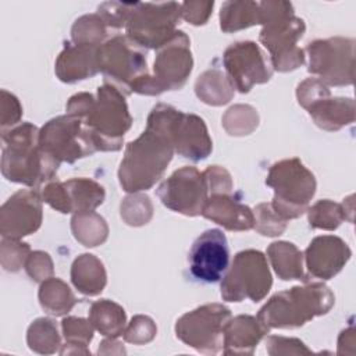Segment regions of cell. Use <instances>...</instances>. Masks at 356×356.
Masks as SVG:
<instances>
[{
	"label": "cell",
	"instance_id": "cell-1",
	"mask_svg": "<svg viewBox=\"0 0 356 356\" xmlns=\"http://www.w3.org/2000/svg\"><path fill=\"white\" fill-rule=\"evenodd\" d=\"M177 113L170 104H156L147 115L146 129L127 145L118 168L120 185L125 192L150 189L163 177L175 153L171 124Z\"/></svg>",
	"mask_w": 356,
	"mask_h": 356
},
{
	"label": "cell",
	"instance_id": "cell-2",
	"mask_svg": "<svg viewBox=\"0 0 356 356\" xmlns=\"http://www.w3.org/2000/svg\"><path fill=\"white\" fill-rule=\"evenodd\" d=\"M1 139L4 142L1 172L8 181L36 188L54 178L60 163L39 147L38 127L22 122L10 131H4Z\"/></svg>",
	"mask_w": 356,
	"mask_h": 356
},
{
	"label": "cell",
	"instance_id": "cell-3",
	"mask_svg": "<svg viewBox=\"0 0 356 356\" xmlns=\"http://www.w3.org/2000/svg\"><path fill=\"white\" fill-rule=\"evenodd\" d=\"M259 35L263 46L270 51L271 67L280 72L296 70L305 64V51L298 40L305 33V22L293 13L289 1H260Z\"/></svg>",
	"mask_w": 356,
	"mask_h": 356
},
{
	"label": "cell",
	"instance_id": "cell-4",
	"mask_svg": "<svg viewBox=\"0 0 356 356\" xmlns=\"http://www.w3.org/2000/svg\"><path fill=\"white\" fill-rule=\"evenodd\" d=\"M334 302V293L323 282L292 286L273 295L259 310L257 320L267 332L273 328H298L328 313Z\"/></svg>",
	"mask_w": 356,
	"mask_h": 356
},
{
	"label": "cell",
	"instance_id": "cell-5",
	"mask_svg": "<svg viewBox=\"0 0 356 356\" xmlns=\"http://www.w3.org/2000/svg\"><path fill=\"white\" fill-rule=\"evenodd\" d=\"M82 121L93 138L96 150H120L124 135L132 124L125 95L104 82L103 86L97 88V96Z\"/></svg>",
	"mask_w": 356,
	"mask_h": 356
},
{
	"label": "cell",
	"instance_id": "cell-6",
	"mask_svg": "<svg viewBox=\"0 0 356 356\" xmlns=\"http://www.w3.org/2000/svg\"><path fill=\"white\" fill-rule=\"evenodd\" d=\"M266 185L274 191L271 207L286 221L300 217L307 210L317 186L313 172L296 157L274 163Z\"/></svg>",
	"mask_w": 356,
	"mask_h": 356
},
{
	"label": "cell",
	"instance_id": "cell-7",
	"mask_svg": "<svg viewBox=\"0 0 356 356\" xmlns=\"http://www.w3.org/2000/svg\"><path fill=\"white\" fill-rule=\"evenodd\" d=\"M193 58L191 53V40L182 31L157 49L153 72L138 81L132 92L139 95L156 96L165 90L181 89L192 72Z\"/></svg>",
	"mask_w": 356,
	"mask_h": 356
},
{
	"label": "cell",
	"instance_id": "cell-8",
	"mask_svg": "<svg viewBox=\"0 0 356 356\" xmlns=\"http://www.w3.org/2000/svg\"><path fill=\"white\" fill-rule=\"evenodd\" d=\"M181 19V3H131L125 32L127 36L143 49H159L177 32Z\"/></svg>",
	"mask_w": 356,
	"mask_h": 356
},
{
	"label": "cell",
	"instance_id": "cell-9",
	"mask_svg": "<svg viewBox=\"0 0 356 356\" xmlns=\"http://www.w3.org/2000/svg\"><path fill=\"white\" fill-rule=\"evenodd\" d=\"M99 71L104 82L115 86L125 96L132 86L149 75L146 49L134 43L127 35H117L106 40L97 53Z\"/></svg>",
	"mask_w": 356,
	"mask_h": 356
},
{
	"label": "cell",
	"instance_id": "cell-10",
	"mask_svg": "<svg viewBox=\"0 0 356 356\" xmlns=\"http://www.w3.org/2000/svg\"><path fill=\"white\" fill-rule=\"evenodd\" d=\"M273 285L267 257L254 249L238 252L221 281V296L227 302L261 300Z\"/></svg>",
	"mask_w": 356,
	"mask_h": 356
},
{
	"label": "cell",
	"instance_id": "cell-11",
	"mask_svg": "<svg viewBox=\"0 0 356 356\" xmlns=\"http://www.w3.org/2000/svg\"><path fill=\"white\" fill-rule=\"evenodd\" d=\"M39 147L57 163H74L93 154V138L83 121L71 114L58 115L39 129Z\"/></svg>",
	"mask_w": 356,
	"mask_h": 356
},
{
	"label": "cell",
	"instance_id": "cell-12",
	"mask_svg": "<svg viewBox=\"0 0 356 356\" xmlns=\"http://www.w3.org/2000/svg\"><path fill=\"white\" fill-rule=\"evenodd\" d=\"M231 310L221 303H207L177 320L175 334L184 343L204 355H216L224 348V328Z\"/></svg>",
	"mask_w": 356,
	"mask_h": 356
},
{
	"label": "cell",
	"instance_id": "cell-13",
	"mask_svg": "<svg viewBox=\"0 0 356 356\" xmlns=\"http://www.w3.org/2000/svg\"><path fill=\"white\" fill-rule=\"evenodd\" d=\"M309 54L307 71L317 75L323 83L345 86L353 83L355 40L350 38L317 39L306 46Z\"/></svg>",
	"mask_w": 356,
	"mask_h": 356
},
{
	"label": "cell",
	"instance_id": "cell-14",
	"mask_svg": "<svg viewBox=\"0 0 356 356\" xmlns=\"http://www.w3.org/2000/svg\"><path fill=\"white\" fill-rule=\"evenodd\" d=\"M156 193L167 209L189 217L202 214L209 197L203 172L189 165L174 171L159 185Z\"/></svg>",
	"mask_w": 356,
	"mask_h": 356
},
{
	"label": "cell",
	"instance_id": "cell-15",
	"mask_svg": "<svg viewBox=\"0 0 356 356\" xmlns=\"http://www.w3.org/2000/svg\"><path fill=\"white\" fill-rule=\"evenodd\" d=\"M222 64L231 85L241 93H248L254 85L268 82L273 75L264 53L250 40L228 46L222 54Z\"/></svg>",
	"mask_w": 356,
	"mask_h": 356
},
{
	"label": "cell",
	"instance_id": "cell-16",
	"mask_svg": "<svg viewBox=\"0 0 356 356\" xmlns=\"http://www.w3.org/2000/svg\"><path fill=\"white\" fill-rule=\"evenodd\" d=\"M42 200L54 210L68 213H86L95 211L106 197L104 188L89 178H71L64 182L50 181L42 192Z\"/></svg>",
	"mask_w": 356,
	"mask_h": 356
},
{
	"label": "cell",
	"instance_id": "cell-17",
	"mask_svg": "<svg viewBox=\"0 0 356 356\" xmlns=\"http://www.w3.org/2000/svg\"><path fill=\"white\" fill-rule=\"evenodd\" d=\"M189 273L196 281L217 282L229 264V246L224 232L211 228L200 234L188 254Z\"/></svg>",
	"mask_w": 356,
	"mask_h": 356
},
{
	"label": "cell",
	"instance_id": "cell-18",
	"mask_svg": "<svg viewBox=\"0 0 356 356\" xmlns=\"http://www.w3.org/2000/svg\"><path fill=\"white\" fill-rule=\"evenodd\" d=\"M42 196L33 189H21L6 200L0 210L1 238L21 239L42 224Z\"/></svg>",
	"mask_w": 356,
	"mask_h": 356
},
{
	"label": "cell",
	"instance_id": "cell-19",
	"mask_svg": "<svg viewBox=\"0 0 356 356\" xmlns=\"http://www.w3.org/2000/svg\"><path fill=\"white\" fill-rule=\"evenodd\" d=\"M352 250L335 235L316 236L305 250V261L309 275L318 280H330L349 261Z\"/></svg>",
	"mask_w": 356,
	"mask_h": 356
},
{
	"label": "cell",
	"instance_id": "cell-20",
	"mask_svg": "<svg viewBox=\"0 0 356 356\" xmlns=\"http://www.w3.org/2000/svg\"><path fill=\"white\" fill-rule=\"evenodd\" d=\"M171 139L175 153L192 161L204 160L213 150V142L204 121L178 110L171 124Z\"/></svg>",
	"mask_w": 356,
	"mask_h": 356
},
{
	"label": "cell",
	"instance_id": "cell-21",
	"mask_svg": "<svg viewBox=\"0 0 356 356\" xmlns=\"http://www.w3.org/2000/svg\"><path fill=\"white\" fill-rule=\"evenodd\" d=\"M100 46L68 42L56 60V75L61 82L74 83L99 72L97 53Z\"/></svg>",
	"mask_w": 356,
	"mask_h": 356
},
{
	"label": "cell",
	"instance_id": "cell-22",
	"mask_svg": "<svg viewBox=\"0 0 356 356\" xmlns=\"http://www.w3.org/2000/svg\"><path fill=\"white\" fill-rule=\"evenodd\" d=\"M202 216L228 231H248L254 225V216L250 207L229 193L210 195L204 202Z\"/></svg>",
	"mask_w": 356,
	"mask_h": 356
},
{
	"label": "cell",
	"instance_id": "cell-23",
	"mask_svg": "<svg viewBox=\"0 0 356 356\" xmlns=\"http://www.w3.org/2000/svg\"><path fill=\"white\" fill-rule=\"evenodd\" d=\"M267 331L257 317L241 314L229 318L224 328V353L252 355Z\"/></svg>",
	"mask_w": 356,
	"mask_h": 356
},
{
	"label": "cell",
	"instance_id": "cell-24",
	"mask_svg": "<svg viewBox=\"0 0 356 356\" xmlns=\"http://www.w3.org/2000/svg\"><path fill=\"white\" fill-rule=\"evenodd\" d=\"M314 124L325 131H338L355 121V102L350 97L318 99L306 108Z\"/></svg>",
	"mask_w": 356,
	"mask_h": 356
},
{
	"label": "cell",
	"instance_id": "cell-25",
	"mask_svg": "<svg viewBox=\"0 0 356 356\" xmlns=\"http://www.w3.org/2000/svg\"><path fill=\"white\" fill-rule=\"evenodd\" d=\"M71 281L83 295H99L107 282V274L103 263L90 253L78 256L71 266Z\"/></svg>",
	"mask_w": 356,
	"mask_h": 356
},
{
	"label": "cell",
	"instance_id": "cell-26",
	"mask_svg": "<svg viewBox=\"0 0 356 356\" xmlns=\"http://www.w3.org/2000/svg\"><path fill=\"white\" fill-rule=\"evenodd\" d=\"M267 259L281 280H307L303 271V253L292 242L277 241L270 243Z\"/></svg>",
	"mask_w": 356,
	"mask_h": 356
},
{
	"label": "cell",
	"instance_id": "cell-27",
	"mask_svg": "<svg viewBox=\"0 0 356 356\" xmlns=\"http://www.w3.org/2000/svg\"><path fill=\"white\" fill-rule=\"evenodd\" d=\"M89 321L106 338H118L125 330V310L108 299L96 300L89 309Z\"/></svg>",
	"mask_w": 356,
	"mask_h": 356
},
{
	"label": "cell",
	"instance_id": "cell-28",
	"mask_svg": "<svg viewBox=\"0 0 356 356\" xmlns=\"http://www.w3.org/2000/svg\"><path fill=\"white\" fill-rule=\"evenodd\" d=\"M195 92L203 103L222 106L234 97L235 89L221 70L210 68L196 79Z\"/></svg>",
	"mask_w": 356,
	"mask_h": 356
},
{
	"label": "cell",
	"instance_id": "cell-29",
	"mask_svg": "<svg viewBox=\"0 0 356 356\" xmlns=\"http://www.w3.org/2000/svg\"><path fill=\"white\" fill-rule=\"evenodd\" d=\"M39 303L42 309L53 316L67 314L76 303L70 286L57 277H50L40 284Z\"/></svg>",
	"mask_w": 356,
	"mask_h": 356
},
{
	"label": "cell",
	"instance_id": "cell-30",
	"mask_svg": "<svg viewBox=\"0 0 356 356\" xmlns=\"http://www.w3.org/2000/svg\"><path fill=\"white\" fill-rule=\"evenodd\" d=\"M260 24L257 1H225L220 10V28L222 32H236Z\"/></svg>",
	"mask_w": 356,
	"mask_h": 356
},
{
	"label": "cell",
	"instance_id": "cell-31",
	"mask_svg": "<svg viewBox=\"0 0 356 356\" xmlns=\"http://www.w3.org/2000/svg\"><path fill=\"white\" fill-rule=\"evenodd\" d=\"M71 229L75 239L88 248L102 245L108 235L106 220L95 211L74 214L71 218Z\"/></svg>",
	"mask_w": 356,
	"mask_h": 356
},
{
	"label": "cell",
	"instance_id": "cell-32",
	"mask_svg": "<svg viewBox=\"0 0 356 356\" xmlns=\"http://www.w3.org/2000/svg\"><path fill=\"white\" fill-rule=\"evenodd\" d=\"M26 341L31 350L42 355L56 353L61 346V338L56 323L46 317H40L29 325Z\"/></svg>",
	"mask_w": 356,
	"mask_h": 356
},
{
	"label": "cell",
	"instance_id": "cell-33",
	"mask_svg": "<svg viewBox=\"0 0 356 356\" xmlns=\"http://www.w3.org/2000/svg\"><path fill=\"white\" fill-rule=\"evenodd\" d=\"M346 213H349L350 217L353 216V210H348L345 202L339 204L330 199H324L318 200L307 210V218L312 228L332 231L346 220Z\"/></svg>",
	"mask_w": 356,
	"mask_h": 356
},
{
	"label": "cell",
	"instance_id": "cell-34",
	"mask_svg": "<svg viewBox=\"0 0 356 356\" xmlns=\"http://www.w3.org/2000/svg\"><path fill=\"white\" fill-rule=\"evenodd\" d=\"M61 328L65 339V345L60 349V353L64 350L74 348L71 353H85L89 355V349L86 346L93 338V325L89 318L82 317H65L61 321Z\"/></svg>",
	"mask_w": 356,
	"mask_h": 356
},
{
	"label": "cell",
	"instance_id": "cell-35",
	"mask_svg": "<svg viewBox=\"0 0 356 356\" xmlns=\"http://www.w3.org/2000/svg\"><path fill=\"white\" fill-rule=\"evenodd\" d=\"M108 26L103 18L96 14H86L79 17L71 28V39L74 43L102 46L107 38Z\"/></svg>",
	"mask_w": 356,
	"mask_h": 356
},
{
	"label": "cell",
	"instance_id": "cell-36",
	"mask_svg": "<svg viewBox=\"0 0 356 356\" xmlns=\"http://www.w3.org/2000/svg\"><path fill=\"white\" fill-rule=\"evenodd\" d=\"M222 127L232 136L252 134L259 125L257 111L249 104H235L222 115Z\"/></svg>",
	"mask_w": 356,
	"mask_h": 356
},
{
	"label": "cell",
	"instance_id": "cell-37",
	"mask_svg": "<svg viewBox=\"0 0 356 356\" xmlns=\"http://www.w3.org/2000/svg\"><path fill=\"white\" fill-rule=\"evenodd\" d=\"M153 214V206L146 195L132 193L121 203V217L128 225L139 227L147 224Z\"/></svg>",
	"mask_w": 356,
	"mask_h": 356
},
{
	"label": "cell",
	"instance_id": "cell-38",
	"mask_svg": "<svg viewBox=\"0 0 356 356\" xmlns=\"http://www.w3.org/2000/svg\"><path fill=\"white\" fill-rule=\"evenodd\" d=\"M253 216H254L253 228L261 235L278 236L286 228V220H284L281 216H278L274 211V209L271 207V203L257 204L253 211Z\"/></svg>",
	"mask_w": 356,
	"mask_h": 356
},
{
	"label": "cell",
	"instance_id": "cell-39",
	"mask_svg": "<svg viewBox=\"0 0 356 356\" xmlns=\"http://www.w3.org/2000/svg\"><path fill=\"white\" fill-rule=\"evenodd\" d=\"M31 254V248L28 243L21 242L19 239H10L3 238L0 246V256H1V266L6 271H18L28 256Z\"/></svg>",
	"mask_w": 356,
	"mask_h": 356
},
{
	"label": "cell",
	"instance_id": "cell-40",
	"mask_svg": "<svg viewBox=\"0 0 356 356\" xmlns=\"http://www.w3.org/2000/svg\"><path fill=\"white\" fill-rule=\"evenodd\" d=\"M156 332H157V327L154 321L147 316L138 314L132 317L131 323L125 327L122 337L129 343L143 345L150 342L156 337Z\"/></svg>",
	"mask_w": 356,
	"mask_h": 356
},
{
	"label": "cell",
	"instance_id": "cell-41",
	"mask_svg": "<svg viewBox=\"0 0 356 356\" xmlns=\"http://www.w3.org/2000/svg\"><path fill=\"white\" fill-rule=\"evenodd\" d=\"M24 267L28 275L38 282H43L44 280L53 277V261L46 252H31Z\"/></svg>",
	"mask_w": 356,
	"mask_h": 356
},
{
	"label": "cell",
	"instance_id": "cell-42",
	"mask_svg": "<svg viewBox=\"0 0 356 356\" xmlns=\"http://www.w3.org/2000/svg\"><path fill=\"white\" fill-rule=\"evenodd\" d=\"M328 95H331L330 89L327 88L325 83H323L317 78L305 79L302 83L298 85V89H296L298 102L305 108H307L312 103H314L318 99L328 96Z\"/></svg>",
	"mask_w": 356,
	"mask_h": 356
},
{
	"label": "cell",
	"instance_id": "cell-43",
	"mask_svg": "<svg viewBox=\"0 0 356 356\" xmlns=\"http://www.w3.org/2000/svg\"><path fill=\"white\" fill-rule=\"evenodd\" d=\"M266 349L268 355H302L310 353V349L296 338H285L271 335L266 339Z\"/></svg>",
	"mask_w": 356,
	"mask_h": 356
},
{
	"label": "cell",
	"instance_id": "cell-44",
	"mask_svg": "<svg viewBox=\"0 0 356 356\" xmlns=\"http://www.w3.org/2000/svg\"><path fill=\"white\" fill-rule=\"evenodd\" d=\"M209 196L216 193H231L232 191V179L229 172L220 167V165H211L203 171Z\"/></svg>",
	"mask_w": 356,
	"mask_h": 356
},
{
	"label": "cell",
	"instance_id": "cell-45",
	"mask_svg": "<svg viewBox=\"0 0 356 356\" xmlns=\"http://www.w3.org/2000/svg\"><path fill=\"white\" fill-rule=\"evenodd\" d=\"M214 1H185L181 3V18L192 25H204L211 15Z\"/></svg>",
	"mask_w": 356,
	"mask_h": 356
},
{
	"label": "cell",
	"instance_id": "cell-46",
	"mask_svg": "<svg viewBox=\"0 0 356 356\" xmlns=\"http://www.w3.org/2000/svg\"><path fill=\"white\" fill-rule=\"evenodd\" d=\"M0 118H1V131L4 132L7 127H13L21 120L22 107L19 100L10 92L1 90V102H0Z\"/></svg>",
	"mask_w": 356,
	"mask_h": 356
}]
</instances>
